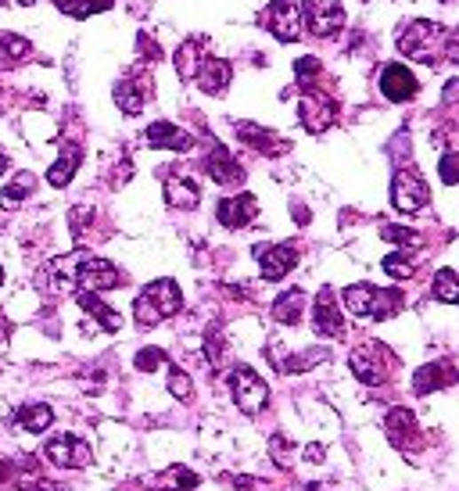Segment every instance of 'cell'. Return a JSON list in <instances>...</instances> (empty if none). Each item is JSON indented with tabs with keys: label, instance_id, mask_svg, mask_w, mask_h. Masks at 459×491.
<instances>
[{
	"label": "cell",
	"instance_id": "15",
	"mask_svg": "<svg viewBox=\"0 0 459 491\" xmlns=\"http://www.w3.org/2000/svg\"><path fill=\"white\" fill-rule=\"evenodd\" d=\"M416 90H420V83H416V75L406 65H388L381 72V93L388 97V101H395V105L399 101H413Z\"/></svg>",
	"mask_w": 459,
	"mask_h": 491
},
{
	"label": "cell",
	"instance_id": "12",
	"mask_svg": "<svg viewBox=\"0 0 459 491\" xmlns=\"http://www.w3.org/2000/svg\"><path fill=\"white\" fill-rule=\"evenodd\" d=\"M255 258H258L265 280H284L298 265V248L295 244H269V248H255Z\"/></svg>",
	"mask_w": 459,
	"mask_h": 491
},
{
	"label": "cell",
	"instance_id": "49",
	"mask_svg": "<svg viewBox=\"0 0 459 491\" xmlns=\"http://www.w3.org/2000/svg\"><path fill=\"white\" fill-rule=\"evenodd\" d=\"M8 330H12V323H8L4 316H0V341H4V337H8Z\"/></svg>",
	"mask_w": 459,
	"mask_h": 491
},
{
	"label": "cell",
	"instance_id": "38",
	"mask_svg": "<svg viewBox=\"0 0 459 491\" xmlns=\"http://www.w3.org/2000/svg\"><path fill=\"white\" fill-rule=\"evenodd\" d=\"M381 237L392 241V244H402V248H416V244H420V234H413V230H406V226H392V223L381 226Z\"/></svg>",
	"mask_w": 459,
	"mask_h": 491
},
{
	"label": "cell",
	"instance_id": "13",
	"mask_svg": "<svg viewBox=\"0 0 459 491\" xmlns=\"http://www.w3.org/2000/svg\"><path fill=\"white\" fill-rule=\"evenodd\" d=\"M313 330H316L320 337H344V316L337 313V298H334V290H327V287L316 294Z\"/></svg>",
	"mask_w": 459,
	"mask_h": 491
},
{
	"label": "cell",
	"instance_id": "10",
	"mask_svg": "<svg viewBox=\"0 0 459 491\" xmlns=\"http://www.w3.org/2000/svg\"><path fill=\"white\" fill-rule=\"evenodd\" d=\"M298 115H302L309 133H327L337 123V105L330 101L327 93H305L302 105H298Z\"/></svg>",
	"mask_w": 459,
	"mask_h": 491
},
{
	"label": "cell",
	"instance_id": "30",
	"mask_svg": "<svg viewBox=\"0 0 459 491\" xmlns=\"http://www.w3.org/2000/svg\"><path fill=\"white\" fill-rule=\"evenodd\" d=\"M79 158H83V154H79V147H65V151H61V158L47 169V183H51V186H58V190H61V186H68V179H72V176H75V169H79Z\"/></svg>",
	"mask_w": 459,
	"mask_h": 491
},
{
	"label": "cell",
	"instance_id": "32",
	"mask_svg": "<svg viewBox=\"0 0 459 491\" xmlns=\"http://www.w3.org/2000/svg\"><path fill=\"white\" fill-rule=\"evenodd\" d=\"M58 8L72 19H86V15H98V12L112 8V0H58Z\"/></svg>",
	"mask_w": 459,
	"mask_h": 491
},
{
	"label": "cell",
	"instance_id": "33",
	"mask_svg": "<svg viewBox=\"0 0 459 491\" xmlns=\"http://www.w3.org/2000/svg\"><path fill=\"white\" fill-rule=\"evenodd\" d=\"M0 51H4V54H0V65H15V61H22L26 54H29V40L26 36H15V33H8V36H0Z\"/></svg>",
	"mask_w": 459,
	"mask_h": 491
},
{
	"label": "cell",
	"instance_id": "51",
	"mask_svg": "<svg viewBox=\"0 0 459 491\" xmlns=\"http://www.w3.org/2000/svg\"><path fill=\"white\" fill-rule=\"evenodd\" d=\"M36 4V0H19V8H33Z\"/></svg>",
	"mask_w": 459,
	"mask_h": 491
},
{
	"label": "cell",
	"instance_id": "7",
	"mask_svg": "<svg viewBox=\"0 0 459 491\" xmlns=\"http://www.w3.org/2000/svg\"><path fill=\"white\" fill-rule=\"evenodd\" d=\"M123 283V273L108 262V258H79V269H75V287L79 290H90V294H98V290H112Z\"/></svg>",
	"mask_w": 459,
	"mask_h": 491
},
{
	"label": "cell",
	"instance_id": "31",
	"mask_svg": "<svg viewBox=\"0 0 459 491\" xmlns=\"http://www.w3.org/2000/svg\"><path fill=\"white\" fill-rule=\"evenodd\" d=\"M434 298L445 302V305L459 302V276L452 269H438V276H434Z\"/></svg>",
	"mask_w": 459,
	"mask_h": 491
},
{
	"label": "cell",
	"instance_id": "42",
	"mask_svg": "<svg viewBox=\"0 0 459 491\" xmlns=\"http://www.w3.org/2000/svg\"><path fill=\"white\" fill-rule=\"evenodd\" d=\"M438 169H441V179L445 183H459V154H445Z\"/></svg>",
	"mask_w": 459,
	"mask_h": 491
},
{
	"label": "cell",
	"instance_id": "45",
	"mask_svg": "<svg viewBox=\"0 0 459 491\" xmlns=\"http://www.w3.org/2000/svg\"><path fill=\"white\" fill-rule=\"evenodd\" d=\"M445 54H448V61L459 65V29H455L452 36H445Z\"/></svg>",
	"mask_w": 459,
	"mask_h": 491
},
{
	"label": "cell",
	"instance_id": "39",
	"mask_svg": "<svg viewBox=\"0 0 459 491\" xmlns=\"http://www.w3.org/2000/svg\"><path fill=\"white\" fill-rule=\"evenodd\" d=\"M295 75H298V83L309 90V86L320 79V61H316V58H298V61H295Z\"/></svg>",
	"mask_w": 459,
	"mask_h": 491
},
{
	"label": "cell",
	"instance_id": "22",
	"mask_svg": "<svg viewBox=\"0 0 459 491\" xmlns=\"http://www.w3.org/2000/svg\"><path fill=\"white\" fill-rule=\"evenodd\" d=\"M237 137H241L248 147L262 151V154H284V151H288V140H281V137L273 133V130L251 126V123H237Z\"/></svg>",
	"mask_w": 459,
	"mask_h": 491
},
{
	"label": "cell",
	"instance_id": "50",
	"mask_svg": "<svg viewBox=\"0 0 459 491\" xmlns=\"http://www.w3.org/2000/svg\"><path fill=\"white\" fill-rule=\"evenodd\" d=\"M4 169H8V158H4V154H0V176H4Z\"/></svg>",
	"mask_w": 459,
	"mask_h": 491
},
{
	"label": "cell",
	"instance_id": "41",
	"mask_svg": "<svg viewBox=\"0 0 459 491\" xmlns=\"http://www.w3.org/2000/svg\"><path fill=\"white\" fill-rule=\"evenodd\" d=\"M205 355H209V362H212V366H219V362H223V337H219V330H212V334H209V341H205Z\"/></svg>",
	"mask_w": 459,
	"mask_h": 491
},
{
	"label": "cell",
	"instance_id": "37",
	"mask_svg": "<svg viewBox=\"0 0 459 491\" xmlns=\"http://www.w3.org/2000/svg\"><path fill=\"white\" fill-rule=\"evenodd\" d=\"M165 362H169V359H165L162 348H140L137 359H133V366H137L140 373H154V369H162Z\"/></svg>",
	"mask_w": 459,
	"mask_h": 491
},
{
	"label": "cell",
	"instance_id": "36",
	"mask_svg": "<svg viewBox=\"0 0 459 491\" xmlns=\"http://www.w3.org/2000/svg\"><path fill=\"white\" fill-rule=\"evenodd\" d=\"M384 273H388L392 280H409V276L416 273V265H413L402 251H395V255H388V258H384Z\"/></svg>",
	"mask_w": 459,
	"mask_h": 491
},
{
	"label": "cell",
	"instance_id": "14",
	"mask_svg": "<svg viewBox=\"0 0 459 491\" xmlns=\"http://www.w3.org/2000/svg\"><path fill=\"white\" fill-rule=\"evenodd\" d=\"M384 431H388V441L395 448H402V452L420 448V427H416V416L409 409H392L384 420Z\"/></svg>",
	"mask_w": 459,
	"mask_h": 491
},
{
	"label": "cell",
	"instance_id": "25",
	"mask_svg": "<svg viewBox=\"0 0 459 491\" xmlns=\"http://www.w3.org/2000/svg\"><path fill=\"white\" fill-rule=\"evenodd\" d=\"M79 309L83 313H90V316H94L108 334H115L119 327H123V316L115 313V309H108L101 298H98V294H90V290H79Z\"/></svg>",
	"mask_w": 459,
	"mask_h": 491
},
{
	"label": "cell",
	"instance_id": "21",
	"mask_svg": "<svg viewBox=\"0 0 459 491\" xmlns=\"http://www.w3.org/2000/svg\"><path fill=\"white\" fill-rule=\"evenodd\" d=\"M198 86L205 90V93H212V97H219L226 86H230V79H233V68H230V61H223V58H209V61H202V68H198Z\"/></svg>",
	"mask_w": 459,
	"mask_h": 491
},
{
	"label": "cell",
	"instance_id": "43",
	"mask_svg": "<svg viewBox=\"0 0 459 491\" xmlns=\"http://www.w3.org/2000/svg\"><path fill=\"white\" fill-rule=\"evenodd\" d=\"M137 51H140L147 61H158V58H162V47H158L151 36H144V33H140V40H137Z\"/></svg>",
	"mask_w": 459,
	"mask_h": 491
},
{
	"label": "cell",
	"instance_id": "16",
	"mask_svg": "<svg viewBox=\"0 0 459 491\" xmlns=\"http://www.w3.org/2000/svg\"><path fill=\"white\" fill-rule=\"evenodd\" d=\"M147 101H151V79L147 75H130V79L115 83V105L126 115H140Z\"/></svg>",
	"mask_w": 459,
	"mask_h": 491
},
{
	"label": "cell",
	"instance_id": "23",
	"mask_svg": "<svg viewBox=\"0 0 459 491\" xmlns=\"http://www.w3.org/2000/svg\"><path fill=\"white\" fill-rule=\"evenodd\" d=\"M455 366L452 362H431V366H423V369H416V376H413V387H416V395H427V391H438V387H448V384H455Z\"/></svg>",
	"mask_w": 459,
	"mask_h": 491
},
{
	"label": "cell",
	"instance_id": "18",
	"mask_svg": "<svg viewBox=\"0 0 459 491\" xmlns=\"http://www.w3.org/2000/svg\"><path fill=\"white\" fill-rule=\"evenodd\" d=\"M165 202H169L172 209H198L202 186H198L191 176L172 172V176H165Z\"/></svg>",
	"mask_w": 459,
	"mask_h": 491
},
{
	"label": "cell",
	"instance_id": "34",
	"mask_svg": "<svg viewBox=\"0 0 459 491\" xmlns=\"http://www.w3.org/2000/svg\"><path fill=\"white\" fill-rule=\"evenodd\" d=\"M295 441L291 438H284V434H273V441H269V455H273V463H277V466H291L295 463Z\"/></svg>",
	"mask_w": 459,
	"mask_h": 491
},
{
	"label": "cell",
	"instance_id": "8",
	"mask_svg": "<svg viewBox=\"0 0 459 491\" xmlns=\"http://www.w3.org/2000/svg\"><path fill=\"white\" fill-rule=\"evenodd\" d=\"M262 26L277 36V40H284V44H295L298 40V33H302V15H298V4L295 0H273V4L265 8V15H262Z\"/></svg>",
	"mask_w": 459,
	"mask_h": 491
},
{
	"label": "cell",
	"instance_id": "53",
	"mask_svg": "<svg viewBox=\"0 0 459 491\" xmlns=\"http://www.w3.org/2000/svg\"><path fill=\"white\" fill-rule=\"evenodd\" d=\"M0 4H4V0H0Z\"/></svg>",
	"mask_w": 459,
	"mask_h": 491
},
{
	"label": "cell",
	"instance_id": "20",
	"mask_svg": "<svg viewBox=\"0 0 459 491\" xmlns=\"http://www.w3.org/2000/svg\"><path fill=\"white\" fill-rule=\"evenodd\" d=\"M205 172H209L216 183H223V186L244 183V169H241V162H237L226 147H216V151L205 158Z\"/></svg>",
	"mask_w": 459,
	"mask_h": 491
},
{
	"label": "cell",
	"instance_id": "24",
	"mask_svg": "<svg viewBox=\"0 0 459 491\" xmlns=\"http://www.w3.org/2000/svg\"><path fill=\"white\" fill-rule=\"evenodd\" d=\"M205 47H209L205 36H191V40H183V44L176 47V72H179V79H194V75H198Z\"/></svg>",
	"mask_w": 459,
	"mask_h": 491
},
{
	"label": "cell",
	"instance_id": "3",
	"mask_svg": "<svg viewBox=\"0 0 459 491\" xmlns=\"http://www.w3.org/2000/svg\"><path fill=\"white\" fill-rule=\"evenodd\" d=\"M230 391H233L237 409L248 413V416L262 413L265 402H269V387H265V380H262L255 369H248V366H237V369L230 373Z\"/></svg>",
	"mask_w": 459,
	"mask_h": 491
},
{
	"label": "cell",
	"instance_id": "46",
	"mask_svg": "<svg viewBox=\"0 0 459 491\" xmlns=\"http://www.w3.org/2000/svg\"><path fill=\"white\" fill-rule=\"evenodd\" d=\"M255 484H258L255 477H233V487L237 491H255Z\"/></svg>",
	"mask_w": 459,
	"mask_h": 491
},
{
	"label": "cell",
	"instance_id": "47",
	"mask_svg": "<svg viewBox=\"0 0 459 491\" xmlns=\"http://www.w3.org/2000/svg\"><path fill=\"white\" fill-rule=\"evenodd\" d=\"M305 459H313V463H323V445H309V448H305Z\"/></svg>",
	"mask_w": 459,
	"mask_h": 491
},
{
	"label": "cell",
	"instance_id": "19",
	"mask_svg": "<svg viewBox=\"0 0 459 491\" xmlns=\"http://www.w3.org/2000/svg\"><path fill=\"white\" fill-rule=\"evenodd\" d=\"M144 140H147L151 147H162V151H191V147H194V137L183 133V130L172 126V123H151L147 133H144Z\"/></svg>",
	"mask_w": 459,
	"mask_h": 491
},
{
	"label": "cell",
	"instance_id": "4",
	"mask_svg": "<svg viewBox=\"0 0 459 491\" xmlns=\"http://www.w3.org/2000/svg\"><path fill=\"white\" fill-rule=\"evenodd\" d=\"M427 202H431V190H427V183H423L420 172H413V169L395 172V179H392V205L399 212L416 216V212L427 209Z\"/></svg>",
	"mask_w": 459,
	"mask_h": 491
},
{
	"label": "cell",
	"instance_id": "11",
	"mask_svg": "<svg viewBox=\"0 0 459 491\" xmlns=\"http://www.w3.org/2000/svg\"><path fill=\"white\" fill-rule=\"evenodd\" d=\"M79 258H83V255H61V258H51V262L44 265V273H40V290H47V294H72Z\"/></svg>",
	"mask_w": 459,
	"mask_h": 491
},
{
	"label": "cell",
	"instance_id": "5",
	"mask_svg": "<svg viewBox=\"0 0 459 491\" xmlns=\"http://www.w3.org/2000/svg\"><path fill=\"white\" fill-rule=\"evenodd\" d=\"M348 362H352L355 380H362V384H384L392 373V355L384 344H359Z\"/></svg>",
	"mask_w": 459,
	"mask_h": 491
},
{
	"label": "cell",
	"instance_id": "17",
	"mask_svg": "<svg viewBox=\"0 0 459 491\" xmlns=\"http://www.w3.org/2000/svg\"><path fill=\"white\" fill-rule=\"evenodd\" d=\"M216 216H219V223H223L226 230H244V226L258 216V202L251 198V194H237V198H223V202H219V209H216Z\"/></svg>",
	"mask_w": 459,
	"mask_h": 491
},
{
	"label": "cell",
	"instance_id": "9",
	"mask_svg": "<svg viewBox=\"0 0 459 491\" xmlns=\"http://www.w3.org/2000/svg\"><path fill=\"white\" fill-rule=\"evenodd\" d=\"M302 19H305V29L313 36H330L344 26V12H341L337 0H305Z\"/></svg>",
	"mask_w": 459,
	"mask_h": 491
},
{
	"label": "cell",
	"instance_id": "44",
	"mask_svg": "<svg viewBox=\"0 0 459 491\" xmlns=\"http://www.w3.org/2000/svg\"><path fill=\"white\" fill-rule=\"evenodd\" d=\"M19 491H61L54 480H15Z\"/></svg>",
	"mask_w": 459,
	"mask_h": 491
},
{
	"label": "cell",
	"instance_id": "1",
	"mask_svg": "<svg viewBox=\"0 0 459 491\" xmlns=\"http://www.w3.org/2000/svg\"><path fill=\"white\" fill-rule=\"evenodd\" d=\"M183 309V294L176 280H154L144 287V294L133 302V316L140 327H158L162 320L176 316Z\"/></svg>",
	"mask_w": 459,
	"mask_h": 491
},
{
	"label": "cell",
	"instance_id": "27",
	"mask_svg": "<svg viewBox=\"0 0 459 491\" xmlns=\"http://www.w3.org/2000/svg\"><path fill=\"white\" fill-rule=\"evenodd\" d=\"M374 294H377V287H370V283H352L344 294H341V302H344V309L352 313V316H370L374 313Z\"/></svg>",
	"mask_w": 459,
	"mask_h": 491
},
{
	"label": "cell",
	"instance_id": "2",
	"mask_svg": "<svg viewBox=\"0 0 459 491\" xmlns=\"http://www.w3.org/2000/svg\"><path fill=\"white\" fill-rule=\"evenodd\" d=\"M445 47V29L438 22H427V19H413L402 33H399V51L406 58H416V61H427L434 65L438 51Z\"/></svg>",
	"mask_w": 459,
	"mask_h": 491
},
{
	"label": "cell",
	"instance_id": "40",
	"mask_svg": "<svg viewBox=\"0 0 459 491\" xmlns=\"http://www.w3.org/2000/svg\"><path fill=\"white\" fill-rule=\"evenodd\" d=\"M169 477L176 480V484H172L176 491H194V487H198V477H194L187 466H172V470H169Z\"/></svg>",
	"mask_w": 459,
	"mask_h": 491
},
{
	"label": "cell",
	"instance_id": "6",
	"mask_svg": "<svg viewBox=\"0 0 459 491\" xmlns=\"http://www.w3.org/2000/svg\"><path fill=\"white\" fill-rule=\"evenodd\" d=\"M44 459L58 470H79V466H90L94 463V452H90V445L83 438H72V434H58L44 445Z\"/></svg>",
	"mask_w": 459,
	"mask_h": 491
},
{
	"label": "cell",
	"instance_id": "35",
	"mask_svg": "<svg viewBox=\"0 0 459 491\" xmlns=\"http://www.w3.org/2000/svg\"><path fill=\"white\" fill-rule=\"evenodd\" d=\"M169 395L172 399H179V402H187L191 395H194V384H191V376L187 373H183V369H169Z\"/></svg>",
	"mask_w": 459,
	"mask_h": 491
},
{
	"label": "cell",
	"instance_id": "52",
	"mask_svg": "<svg viewBox=\"0 0 459 491\" xmlns=\"http://www.w3.org/2000/svg\"><path fill=\"white\" fill-rule=\"evenodd\" d=\"M0 280H4V269H0Z\"/></svg>",
	"mask_w": 459,
	"mask_h": 491
},
{
	"label": "cell",
	"instance_id": "28",
	"mask_svg": "<svg viewBox=\"0 0 459 491\" xmlns=\"http://www.w3.org/2000/svg\"><path fill=\"white\" fill-rule=\"evenodd\" d=\"M19 427L22 431H29V434H44L51 424H54V409L51 406H44V402H29V406H22L19 409Z\"/></svg>",
	"mask_w": 459,
	"mask_h": 491
},
{
	"label": "cell",
	"instance_id": "29",
	"mask_svg": "<svg viewBox=\"0 0 459 491\" xmlns=\"http://www.w3.org/2000/svg\"><path fill=\"white\" fill-rule=\"evenodd\" d=\"M33 186H36V176H33V172H19L15 183H8L4 194H0V209H4V212L19 209V205L29 198V194H33Z\"/></svg>",
	"mask_w": 459,
	"mask_h": 491
},
{
	"label": "cell",
	"instance_id": "48",
	"mask_svg": "<svg viewBox=\"0 0 459 491\" xmlns=\"http://www.w3.org/2000/svg\"><path fill=\"white\" fill-rule=\"evenodd\" d=\"M15 477V463H0V484Z\"/></svg>",
	"mask_w": 459,
	"mask_h": 491
},
{
	"label": "cell",
	"instance_id": "26",
	"mask_svg": "<svg viewBox=\"0 0 459 491\" xmlns=\"http://www.w3.org/2000/svg\"><path fill=\"white\" fill-rule=\"evenodd\" d=\"M302 309H305V290L291 287L288 294H281V298L273 302V320H277V323H288V327H295V323L302 320Z\"/></svg>",
	"mask_w": 459,
	"mask_h": 491
}]
</instances>
